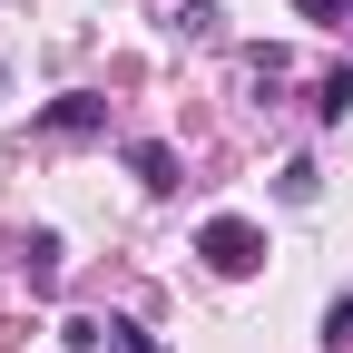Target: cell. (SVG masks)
I'll return each instance as SVG.
<instances>
[{
	"label": "cell",
	"mask_w": 353,
	"mask_h": 353,
	"mask_svg": "<svg viewBox=\"0 0 353 353\" xmlns=\"http://www.w3.org/2000/svg\"><path fill=\"white\" fill-rule=\"evenodd\" d=\"M108 343L118 353H157V334H138V324H108Z\"/></svg>",
	"instance_id": "9c48e42d"
},
{
	"label": "cell",
	"mask_w": 353,
	"mask_h": 353,
	"mask_svg": "<svg viewBox=\"0 0 353 353\" xmlns=\"http://www.w3.org/2000/svg\"><path fill=\"white\" fill-rule=\"evenodd\" d=\"M0 88H10V69H0Z\"/></svg>",
	"instance_id": "30bf717a"
},
{
	"label": "cell",
	"mask_w": 353,
	"mask_h": 353,
	"mask_svg": "<svg viewBox=\"0 0 353 353\" xmlns=\"http://www.w3.org/2000/svg\"><path fill=\"white\" fill-rule=\"evenodd\" d=\"M176 30H187V39H216V0H176Z\"/></svg>",
	"instance_id": "5b68a950"
},
{
	"label": "cell",
	"mask_w": 353,
	"mask_h": 353,
	"mask_svg": "<svg viewBox=\"0 0 353 353\" xmlns=\"http://www.w3.org/2000/svg\"><path fill=\"white\" fill-rule=\"evenodd\" d=\"M314 108H324V118L343 128V108H353V69H334V79H324V99H314Z\"/></svg>",
	"instance_id": "8992f818"
},
{
	"label": "cell",
	"mask_w": 353,
	"mask_h": 353,
	"mask_svg": "<svg viewBox=\"0 0 353 353\" xmlns=\"http://www.w3.org/2000/svg\"><path fill=\"white\" fill-rule=\"evenodd\" d=\"M324 343H334V353L353 343V294H334V304H324Z\"/></svg>",
	"instance_id": "52a82bcc"
},
{
	"label": "cell",
	"mask_w": 353,
	"mask_h": 353,
	"mask_svg": "<svg viewBox=\"0 0 353 353\" xmlns=\"http://www.w3.org/2000/svg\"><path fill=\"white\" fill-rule=\"evenodd\" d=\"M128 176H138L148 196H176V148L167 138H138V148H128Z\"/></svg>",
	"instance_id": "7a4b0ae2"
},
{
	"label": "cell",
	"mask_w": 353,
	"mask_h": 353,
	"mask_svg": "<svg viewBox=\"0 0 353 353\" xmlns=\"http://www.w3.org/2000/svg\"><path fill=\"white\" fill-rule=\"evenodd\" d=\"M99 118H108V108L88 99V88H69V99H50V108H39V128H59V138H88Z\"/></svg>",
	"instance_id": "3957f363"
},
{
	"label": "cell",
	"mask_w": 353,
	"mask_h": 353,
	"mask_svg": "<svg viewBox=\"0 0 353 353\" xmlns=\"http://www.w3.org/2000/svg\"><path fill=\"white\" fill-rule=\"evenodd\" d=\"M196 255L216 265V275H255V265H265V226H245V216H206V226H196Z\"/></svg>",
	"instance_id": "6da1fadb"
},
{
	"label": "cell",
	"mask_w": 353,
	"mask_h": 353,
	"mask_svg": "<svg viewBox=\"0 0 353 353\" xmlns=\"http://www.w3.org/2000/svg\"><path fill=\"white\" fill-rule=\"evenodd\" d=\"M294 10H304V20H324V30H343V10H353V0H294Z\"/></svg>",
	"instance_id": "ba28073f"
},
{
	"label": "cell",
	"mask_w": 353,
	"mask_h": 353,
	"mask_svg": "<svg viewBox=\"0 0 353 353\" xmlns=\"http://www.w3.org/2000/svg\"><path fill=\"white\" fill-rule=\"evenodd\" d=\"M20 255H30V285H39V294H50V285H59V236H30Z\"/></svg>",
	"instance_id": "277c9868"
}]
</instances>
